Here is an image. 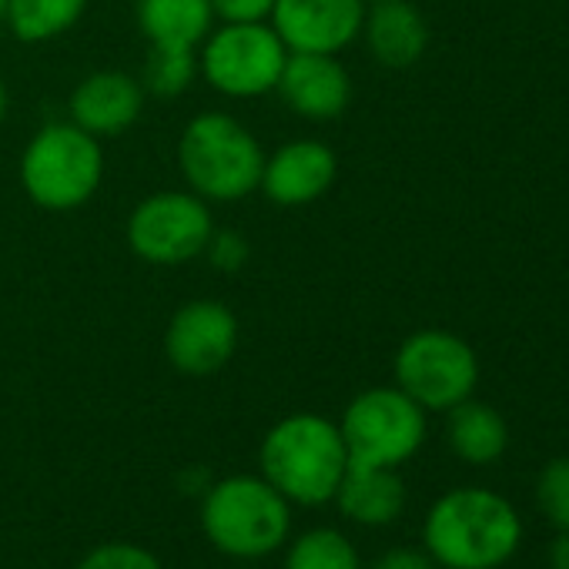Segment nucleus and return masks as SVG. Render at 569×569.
<instances>
[{"instance_id":"26","label":"nucleus","mask_w":569,"mask_h":569,"mask_svg":"<svg viewBox=\"0 0 569 569\" xmlns=\"http://www.w3.org/2000/svg\"><path fill=\"white\" fill-rule=\"evenodd\" d=\"M369 569H436V562H432V556L426 549L399 546V549H389L382 559H376Z\"/></svg>"},{"instance_id":"8","label":"nucleus","mask_w":569,"mask_h":569,"mask_svg":"<svg viewBox=\"0 0 569 569\" xmlns=\"http://www.w3.org/2000/svg\"><path fill=\"white\" fill-rule=\"evenodd\" d=\"M392 372L396 386L426 412H449L476 392L479 359L466 339L446 329H422L399 346Z\"/></svg>"},{"instance_id":"1","label":"nucleus","mask_w":569,"mask_h":569,"mask_svg":"<svg viewBox=\"0 0 569 569\" xmlns=\"http://www.w3.org/2000/svg\"><path fill=\"white\" fill-rule=\"evenodd\" d=\"M426 552L446 569H499L522 542L516 506L482 486L439 496L426 516Z\"/></svg>"},{"instance_id":"6","label":"nucleus","mask_w":569,"mask_h":569,"mask_svg":"<svg viewBox=\"0 0 569 569\" xmlns=\"http://www.w3.org/2000/svg\"><path fill=\"white\" fill-rule=\"evenodd\" d=\"M289 48L271 31L268 21H241L211 28L201 41L198 74L224 98L251 101L271 94Z\"/></svg>"},{"instance_id":"18","label":"nucleus","mask_w":569,"mask_h":569,"mask_svg":"<svg viewBox=\"0 0 569 569\" xmlns=\"http://www.w3.org/2000/svg\"><path fill=\"white\" fill-rule=\"evenodd\" d=\"M449 446L469 466H489L502 459L509 446V426L489 402H476L472 396L449 409Z\"/></svg>"},{"instance_id":"5","label":"nucleus","mask_w":569,"mask_h":569,"mask_svg":"<svg viewBox=\"0 0 569 569\" xmlns=\"http://www.w3.org/2000/svg\"><path fill=\"white\" fill-rule=\"evenodd\" d=\"M289 499L268 479L231 476L214 482L201 502L204 536L228 556L258 559L278 549L289 536Z\"/></svg>"},{"instance_id":"17","label":"nucleus","mask_w":569,"mask_h":569,"mask_svg":"<svg viewBox=\"0 0 569 569\" xmlns=\"http://www.w3.org/2000/svg\"><path fill=\"white\" fill-rule=\"evenodd\" d=\"M138 28L158 51H198L214 28L211 0H138Z\"/></svg>"},{"instance_id":"11","label":"nucleus","mask_w":569,"mask_h":569,"mask_svg":"<svg viewBox=\"0 0 569 569\" xmlns=\"http://www.w3.org/2000/svg\"><path fill=\"white\" fill-rule=\"evenodd\" d=\"M271 31L289 51L342 54L366 21V0H274Z\"/></svg>"},{"instance_id":"27","label":"nucleus","mask_w":569,"mask_h":569,"mask_svg":"<svg viewBox=\"0 0 569 569\" xmlns=\"http://www.w3.org/2000/svg\"><path fill=\"white\" fill-rule=\"evenodd\" d=\"M546 569H569V532H556L546 546Z\"/></svg>"},{"instance_id":"4","label":"nucleus","mask_w":569,"mask_h":569,"mask_svg":"<svg viewBox=\"0 0 569 569\" xmlns=\"http://www.w3.org/2000/svg\"><path fill=\"white\" fill-rule=\"evenodd\" d=\"M104 178V151L74 121L44 124L21 154V184L48 211H74L94 198Z\"/></svg>"},{"instance_id":"22","label":"nucleus","mask_w":569,"mask_h":569,"mask_svg":"<svg viewBox=\"0 0 569 569\" xmlns=\"http://www.w3.org/2000/svg\"><path fill=\"white\" fill-rule=\"evenodd\" d=\"M536 506L556 532H569V459H552L539 469Z\"/></svg>"},{"instance_id":"16","label":"nucleus","mask_w":569,"mask_h":569,"mask_svg":"<svg viewBox=\"0 0 569 569\" xmlns=\"http://www.w3.org/2000/svg\"><path fill=\"white\" fill-rule=\"evenodd\" d=\"M336 502L342 516L359 526H389L406 509V482L389 466L349 462L336 489Z\"/></svg>"},{"instance_id":"12","label":"nucleus","mask_w":569,"mask_h":569,"mask_svg":"<svg viewBox=\"0 0 569 569\" xmlns=\"http://www.w3.org/2000/svg\"><path fill=\"white\" fill-rule=\"evenodd\" d=\"M274 91L306 121H336L352 101V78L336 54L289 51Z\"/></svg>"},{"instance_id":"14","label":"nucleus","mask_w":569,"mask_h":569,"mask_svg":"<svg viewBox=\"0 0 569 569\" xmlns=\"http://www.w3.org/2000/svg\"><path fill=\"white\" fill-rule=\"evenodd\" d=\"M144 108V88L124 71H94L68 98L71 121L94 138L124 134Z\"/></svg>"},{"instance_id":"23","label":"nucleus","mask_w":569,"mask_h":569,"mask_svg":"<svg viewBox=\"0 0 569 569\" xmlns=\"http://www.w3.org/2000/svg\"><path fill=\"white\" fill-rule=\"evenodd\" d=\"M78 569H161V562L134 542H108L91 549Z\"/></svg>"},{"instance_id":"24","label":"nucleus","mask_w":569,"mask_h":569,"mask_svg":"<svg viewBox=\"0 0 569 569\" xmlns=\"http://www.w3.org/2000/svg\"><path fill=\"white\" fill-rule=\"evenodd\" d=\"M204 254L218 271H238L248 261V241L231 228H214L204 244Z\"/></svg>"},{"instance_id":"20","label":"nucleus","mask_w":569,"mask_h":569,"mask_svg":"<svg viewBox=\"0 0 569 569\" xmlns=\"http://www.w3.org/2000/svg\"><path fill=\"white\" fill-rule=\"evenodd\" d=\"M284 569H359V552L339 529H312L289 549Z\"/></svg>"},{"instance_id":"3","label":"nucleus","mask_w":569,"mask_h":569,"mask_svg":"<svg viewBox=\"0 0 569 569\" xmlns=\"http://www.w3.org/2000/svg\"><path fill=\"white\" fill-rule=\"evenodd\" d=\"M178 168L204 201L231 204L258 191L264 151L258 138L224 111H204L191 118L178 141Z\"/></svg>"},{"instance_id":"30","label":"nucleus","mask_w":569,"mask_h":569,"mask_svg":"<svg viewBox=\"0 0 569 569\" xmlns=\"http://www.w3.org/2000/svg\"><path fill=\"white\" fill-rule=\"evenodd\" d=\"M366 4H376V0H366Z\"/></svg>"},{"instance_id":"10","label":"nucleus","mask_w":569,"mask_h":569,"mask_svg":"<svg viewBox=\"0 0 569 569\" xmlns=\"http://www.w3.org/2000/svg\"><path fill=\"white\" fill-rule=\"evenodd\" d=\"M238 349V319L214 299L184 302L164 329V356L181 376H211Z\"/></svg>"},{"instance_id":"15","label":"nucleus","mask_w":569,"mask_h":569,"mask_svg":"<svg viewBox=\"0 0 569 569\" xmlns=\"http://www.w3.org/2000/svg\"><path fill=\"white\" fill-rule=\"evenodd\" d=\"M369 54L392 71L412 68L429 48V24L412 0H376L366 8L362 34Z\"/></svg>"},{"instance_id":"28","label":"nucleus","mask_w":569,"mask_h":569,"mask_svg":"<svg viewBox=\"0 0 569 569\" xmlns=\"http://www.w3.org/2000/svg\"><path fill=\"white\" fill-rule=\"evenodd\" d=\"M8 104H11V98H8L4 81H0V124H4V118H8Z\"/></svg>"},{"instance_id":"19","label":"nucleus","mask_w":569,"mask_h":569,"mask_svg":"<svg viewBox=\"0 0 569 569\" xmlns=\"http://www.w3.org/2000/svg\"><path fill=\"white\" fill-rule=\"evenodd\" d=\"M88 0H4L0 18L24 44H48L84 18Z\"/></svg>"},{"instance_id":"25","label":"nucleus","mask_w":569,"mask_h":569,"mask_svg":"<svg viewBox=\"0 0 569 569\" xmlns=\"http://www.w3.org/2000/svg\"><path fill=\"white\" fill-rule=\"evenodd\" d=\"M274 0H211V11L221 24L241 21H268Z\"/></svg>"},{"instance_id":"29","label":"nucleus","mask_w":569,"mask_h":569,"mask_svg":"<svg viewBox=\"0 0 569 569\" xmlns=\"http://www.w3.org/2000/svg\"><path fill=\"white\" fill-rule=\"evenodd\" d=\"M0 11H4V0H0Z\"/></svg>"},{"instance_id":"21","label":"nucleus","mask_w":569,"mask_h":569,"mask_svg":"<svg viewBox=\"0 0 569 569\" xmlns=\"http://www.w3.org/2000/svg\"><path fill=\"white\" fill-rule=\"evenodd\" d=\"M194 74H198L194 51H158V48H151L148 61H144L141 88L158 94V98H178L188 91Z\"/></svg>"},{"instance_id":"9","label":"nucleus","mask_w":569,"mask_h":569,"mask_svg":"<svg viewBox=\"0 0 569 569\" xmlns=\"http://www.w3.org/2000/svg\"><path fill=\"white\" fill-rule=\"evenodd\" d=\"M214 218L194 191H154L128 214V248L148 264H184L204 254Z\"/></svg>"},{"instance_id":"7","label":"nucleus","mask_w":569,"mask_h":569,"mask_svg":"<svg viewBox=\"0 0 569 569\" xmlns=\"http://www.w3.org/2000/svg\"><path fill=\"white\" fill-rule=\"evenodd\" d=\"M349 462L399 469L426 442V409L399 386H379L356 396L339 422Z\"/></svg>"},{"instance_id":"13","label":"nucleus","mask_w":569,"mask_h":569,"mask_svg":"<svg viewBox=\"0 0 569 569\" xmlns=\"http://www.w3.org/2000/svg\"><path fill=\"white\" fill-rule=\"evenodd\" d=\"M336 174L339 158L326 141H289L264 154L258 191L281 208H302L319 201L332 188Z\"/></svg>"},{"instance_id":"2","label":"nucleus","mask_w":569,"mask_h":569,"mask_svg":"<svg viewBox=\"0 0 569 569\" xmlns=\"http://www.w3.org/2000/svg\"><path fill=\"white\" fill-rule=\"evenodd\" d=\"M258 462L261 479H268L289 502L322 506L336 499L349 469V449L336 422L316 412H299L268 429Z\"/></svg>"}]
</instances>
